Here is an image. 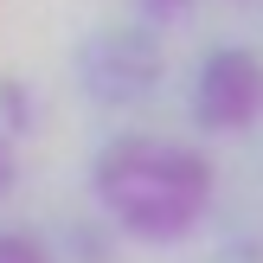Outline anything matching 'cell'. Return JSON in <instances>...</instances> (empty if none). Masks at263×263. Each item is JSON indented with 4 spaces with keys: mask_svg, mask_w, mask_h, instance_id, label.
Masks as SVG:
<instances>
[{
    "mask_svg": "<svg viewBox=\"0 0 263 263\" xmlns=\"http://www.w3.org/2000/svg\"><path fill=\"white\" fill-rule=\"evenodd\" d=\"M193 122L205 135H251L263 122V58L251 45H212L193 71Z\"/></svg>",
    "mask_w": 263,
    "mask_h": 263,
    "instance_id": "cell-2",
    "label": "cell"
},
{
    "mask_svg": "<svg viewBox=\"0 0 263 263\" xmlns=\"http://www.w3.org/2000/svg\"><path fill=\"white\" fill-rule=\"evenodd\" d=\"M20 180V161H13V148H7V135H0V193Z\"/></svg>",
    "mask_w": 263,
    "mask_h": 263,
    "instance_id": "cell-6",
    "label": "cell"
},
{
    "mask_svg": "<svg viewBox=\"0 0 263 263\" xmlns=\"http://www.w3.org/2000/svg\"><path fill=\"white\" fill-rule=\"evenodd\" d=\"M90 193L109 212V225L135 244H180L199 231L212 205V161L193 141L128 128L109 135L90 161Z\"/></svg>",
    "mask_w": 263,
    "mask_h": 263,
    "instance_id": "cell-1",
    "label": "cell"
},
{
    "mask_svg": "<svg viewBox=\"0 0 263 263\" xmlns=\"http://www.w3.org/2000/svg\"><path fill=\"white\" fill-rule=\"evenodd\" d=\"M0 263H51V244L32 225H0Z\"/></svg>",
    "mask_w": 263,
    "mask_h": 263,
    "instance_id": "cell-4",
    "label": "cell"
},
{
    "mask_svg": "<svg viewBox=\"0 0 263 263\" xmlns=\"http://www.w3.org/2000/svg\"><path fill=\"white\" fill-rule=\"evenodd\" d=\"M103 45L116 51V64L103 58V51H77V64H84V84L97 90L103 103H128V97H148L154 77H161V45H154V26H109V32H97Z\"/></svg>",
    "mask_w": 263,
    "mask_h": 263,
    "instance_id": "cell-3",
    "label": "cell"
},
{
    "mask_svg": "<svg viewBox=\"0 0 263 263\" xmlns=\"http://www.w3.org/2000/svg\"><path fill=\"white\" fill-rule=\"evenodd\" d=\"M180 7H193V0H135V20L141 26H167Z\"/></svg>",
    "mask_w": 263,
    "mask_h": 263,
    "instance_id": "cell-5",
    "label": "cell"
}]
</instances>
